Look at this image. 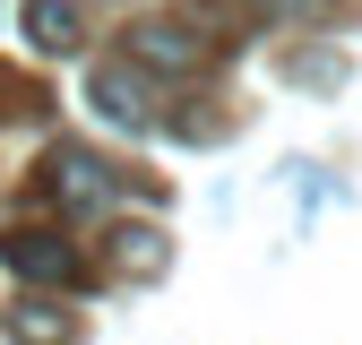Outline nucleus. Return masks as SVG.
Segmentation results:
<instances>
[{"label": "nucleus", "instance_id": "obj_1", "mask_svg": "<svg viewBox=\"0 0 362 345\" xmlns=\"http://www.w3.org/2000/svg\"><path fill=\"white\" fill-rule=\"evenodd\" d=\"M43 199L69 207V216H104L121 199V172L95 147H52V156H43Z\"/></svg>", "mask_w": 362, "mask_h": 345}, {"label": "nucleus", "instance_id": "obj_7", "mask_svg": "<svg viewBox=\"0 0 362 345\" xmlns=\"http://www.w3.org/2000/svg\"><path fill=\"white\" fill-rule=\"evenodd\" d=\"M164 259H173V250H164L156 225H121L112 250H104V268H112V276H164Z\"/></svg>", "mask_w": 362, "mask_h": 345}, {"label": "nucleus", "instance_id": "obj_2", "mask_svg": "<svg viewBox=\"0 0 362 345\" xmlns=\"http://www.w3.org/2000/svg\"><path fill=\"white\" fill-rule=\"evenodd\" d=\"M0 268L26 276L35 293L78 285V242H69V233H52V225H0Z\"/></svg>", "mask_w": 362, "mask_h": 345}, {"label": "nucleus", "instance_id": "obj_5", "mask_svg": "<svg viewBox=\"0 0 362 345\" xmlns=\"http://www.w3.org/2000/svg\"><path fill=\"white\" fill-rule=\"evenodd\" d=\"M0 320H9V345H78V337H86L78 311H61L52 293H18Z\"/></svg>", "mask_w": 362, "mask_h": 345}, {"label": "nucleus", "instance_id": "obj_4", "mask_svg": "<svg viewBox=\"0 0 362 345\" xmlns=\"http://www.w3.org/2000/svg\"><path fill=\"white\" fill-rule=\"evenodd\" d=\"M129 61H139L147 78H156V69H164V78H190V69L207 61V35L181 26V18H139V26H129Z\"/></svg>", "mask_w": 362, "mask_h": 345}, {"label": "nucleus", "instance_id": "obj_3", "mask_svg": "<svg viewBox=\"0 0 362 345\" xmlns=\"http://www.w3.org/2000/svg\"><path fill=\"white\" fill-rule=\"evenodd\" d=\"M86 104H95L112 129H147L156 121V78L139 61H95L86 69Z\"/></svg>", "mask_w": 362, "mask_h": 345}, {"label": "nucleus", "instance_id": "obj_6", "mask_svg": "<svg viewBox=\"0 0 362 345\" xmlns=\"http://www.w3.org/2000/svg\"><path fill=\"white\" fill-rule=\"evenodd\" d=\"M18 26H26V43H35V52H78V35H86L78 0H26V9H18Z\"/></svg>", "mask_w": 362, "mask_h": 345}]
</instances>
